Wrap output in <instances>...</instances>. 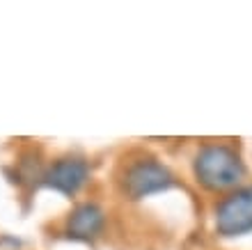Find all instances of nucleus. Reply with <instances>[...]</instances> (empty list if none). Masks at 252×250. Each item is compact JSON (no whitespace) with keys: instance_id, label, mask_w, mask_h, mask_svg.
<instances>
[{"instance_id":"f257e3e1","label":"nucleus","mask_w":252,"mask_h":250,"mask_svg":"<svg viewBox=\"0 0 252 250\" xmlns=\"http://www.w3.org/2000/svg\"><path fill=\"white\" fill-rule=\"evenodd\" d=\"M246 165L236 149L227 145H206L195 156V177L209 191H225L243 179Z\"/></svg>"},{"instance_id":"7ed1b4c3","label":"nucleus","mask_w":252,"mask_h":250,"mask_svg":"<svg viewBox=\"0 0 252 250\" xmlns=\"http://www.w3.org/2000/svg\"><path fill=\"white\" fill-rule=\"evenodd\" d=\"M216 227L222 237H241L252 232V186L239 188L218 204Z\"/></svg>"},{"instance_id":"39448f33","label":"nucleus","mask_w":252,"mask_h":250,"mask_svg":"<svg viewBox=\"0 0 252 250\" xmlns=\"http://www.w3.org/2000/svg\"><path fill=\"white\" fill-rule=\"evenodd\" d=\"M103 225H106V216L96 204H80L66 220V237L76 241H92L101 234Z\"/></svg>"},{"instance_id":"20e7f679","label":"nucleus","mask_w":252,"mask_h":250,"mask_svg":"<svg viewBox=\"0 0 252 250\" xmlns=\"http://www.w3.org/2000/svg\"><path fill=\"white\" fill-rule=\"evenodd\" d=\"M87 179H90V165H87L85 158L76 156L55 161L44 175V181H46L48 188H53L62 195H76L85 186Z\"/></svg>"},{"instance_id":"f03ea898","label":"nucleus","mask_w":252,"mask_h":250,"mask_svg":"<svg viewBox=\"0 0 252 250\" xmlns=\"http://www.w3.org/2000/svg\"><path fill=\"white\" fill-rule=\"evenodd\" d=\"M174 186L172 172L154 158H142L128 165L122 179V188L131 200H145L156 193H165Z\"/></svg>"}]
</instances>
